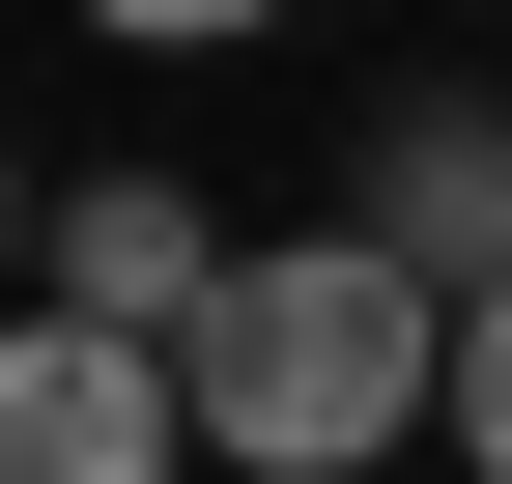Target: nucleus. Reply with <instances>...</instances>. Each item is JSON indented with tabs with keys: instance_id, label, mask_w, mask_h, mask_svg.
Instances as JSON below:
<instances>
[{
	"instance_id": "423d86ee",
	"label": "nucleus",
	"mask_w": 512,
	"mask_h": 484,
	"mask_svg": "<svg viewBox=\"0 0 512 484\" xmlns=\"http://www.w3.org/2000/svg\"><path fill=\"white\" fill-rule=\"evenodd\" d=\"M86 29H143V57H228V29H285V0H86Z\"/></svg>"
},
{
	"instance_id": "7ed1b4c3",
	"label": "nucleus",
	"mask_w": 512,
	"mask_h": 484,
	"mask_svg": "<svg viewBox=\"0 0 512 484\" xmlns=\"http://www.w3.org/2000/svg\"><path fill=\"white\" fill-rule=\"evenodd\" d=\"M171 428H200V371L171 342H0V484H171Z\"/></svg>"
},
{
	"instance_id": "20e7f679",
	"label": "nucleus",
	"mask_w": 512,
	"mask_h": 484,
	"mask_svg": "<svg viewBox=\"0 0 512 484\" xmlns=\"http://www.w3.org/2000/svg\"><path fill=\"white\" fill-rule=\"evenodd\" d=\"M370 228L484 314V285H512V114H399V143H370Z\"/></svg>"
},
{
	"instance_id": "f03ea898",
	"label": "nucleus",
	"mask_w": 512,
	"mask_h": 484,
	"mask_svg": "<svg viewBox=\"0 0 512 484\" xmlns=\"http://www.w3.org/2000/svg\"><path fill=\"white\" fill-rule=\"evenodd\" d=\"M29 314H57V342H171V371H200L228 228L171 200V171H57V200H29Z\"/></svg>"
},
{
	"instance_id": "f257e3e1",
	"label": "nucleus",
	"mask_w": 512,
	"mask_h": 484,
	"mask_svg": "<svg viewBox=\"0 0 512 484\" xmlns=\"http://www.w3.org/2000/svg\"><path fill=\"white\" fill-rule=\"evenodd\" d=\"M399 428H456V285H427L399 228L228 257V314H200V456H228V484H342V456H399Z\"/></svg>"
},
{
	"instance_id": "39448f33",
	"label": "nucleus",
	"mask_w": 512,
	"mask_h": 484,
	"mask_svg": "<svg viewBox=\"0 0 512 484\" xmlns=\"http://www.w3.org/2000/svg\"><path fill=\"white\" fill-rule=\"evenodd\" d=\"M456 456L512 484V285H484V314H456Z\"/></svg>"
}]
</instances>
